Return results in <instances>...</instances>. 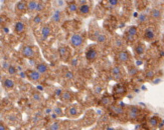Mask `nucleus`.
<instances>
[{"label":"nucleus","instance_id":"nucleus-13","mask_svg":"<svg viewBox=\"0 0 164 130\" xmlns=\"http://www.w3.org/2000/svg\"><path fill=\"white\" fill-rule=\"evenodd\" d=\"M51 32H53V30H51V27L50 25H47V24H45V25H43L41 27V38L43 40H45L50 37V36L51 35Z\"/></svg>","mask_w":164,"mask_h":130},{"label":"nucleus","instance_id":"nucleus-25","mask_svg":"<svg viewBox=\"0 0 164 130\" xmlns=\"http://www.w3.org/2000/svg\"><path fill=\"white\" fill-rule=\"evenodd\" d=\"M61 98L63 101H65V102H70V101L73 99V94H71V92L70 91H63L61 94Z\"/></svg>","mask_w":164,"mask_h":130},{"label":"nucleus","instance_id":"nucleus-43","mask_svg":"<svg viewBox=\"0 0 164 130\" xmlns=\"http://www.w3.org/2000/svg\"><path fill=\"white\" fill-rule=\"evenodd\" d=\"M4 21V17H2V16H0V23Z\"/></svg>","mask_w":164,"mask_h":130},{"label":"nucleus","instance_id":"nucleus-31","mask_svg":"<svg viewBox=\"0 0 164 130\" xmlns=\"http://www.w3.org/2000/svg\"><path fill=\"white\" fill-rule=\"evenodd\" d=\"M158 118L157 117H151V118L149 119V125H151L152 127H156L158 125Z\"/></svg>","mask_w":164,"mask_h":130},{"label":"nucleus","instance_id":"nucleus-27","mask_svg":"<svg viewBox=\"0 0 164 130\" xmlns=\"http://www.w3.org/2000/svg\"><path fill=\"white\" fill-rule=\"evenodd\" d=\"M62 128V123L59 121H54L53 123H50L47 127V130H61Z\"/></svg>","mask_w":164,"mask_h":130},{"label":"nucleus","instance_id":"nucleus-6","mask_svg":"<svg viewBox=\"0 0 164 130\" xmlns=\"http://www.w3.org/2000/svg\"><path fill=\"white\" fill-rule=\"evenodd\" d=\"M82 110L78 105H71L70 107L67 108L66 111V115L70 118H78V117L81 115Z\"/></svg>","mask_w":164,"mask_h":130},{"label":"nucleus","instance_id":"nucleus-38","mask_svg":"<svg viewBox=\"0 0 164 130\" xmlns=\"http://www.w3.org/2000/svg\"><path fill=\"white\" fill-rule=\"evenodd\" d=\"M115 44L116 46H117L118 48H122V45H123V41L120 38H117L115 40Z\"/></svg>","mask_w":164,"mask_h":130},{"label":"nucleus","instance_id":"nucleus-28","mask_svg":"<svg viewBox=\"0 0 164 130\" xmlns=\"http://www.w3.org/2000/svg\"><path fill=\"white\" fill-rule=\"evenodd\" d=\"M54 5L55 9H63L66 7V1L65 0H54Z\"/></svg>","mask_w":164,"mask_h":130},{"label":"nucleus","instance_id":"nucleus-10","mask_svg":"<svg viewBox=\"0 0 164 130\" xmlns=\"http://www.w3.org/2000/svg\"><path fill=\"white\" fill-rule=\"evenodd\" d=\"M99 56V52L97 47L95 46H90L86 51V58L89 62H94L95 60H97Z\"/></svg>","mask_w":164,"mask_h":130},{"label":"nucleus","instance_id":"nucleus-3","mask_svg":"<svg viewBox=\"0 0 164 130\" xmlns=\"http://www.w3.org/2000/svg\"><path fill=\"white\" fill-rule=\"evenodd\" d=\"M116 59L117 61L121 64H127L131 61V54L129 51H127L125 49H121L120 51H118V53L116 54Z\"/></svg>","mask_w":164,"mask_h":130},{"label":"nucleus","instance_id":"nucleus-22","mask_svg":"<svg viewBox=\"0 0 164 130\" xmlns=\"http://www.w3.org/2000/svg\"><path fill=\"white\" fill-rule=\"evenodd\" d=\"M78 12L81 15H89L91 12V6L89 4H85V5H80Z\"/></svg>","mask_w":164,"mask_h":130},{"label":"nucleus","instance_id":"nucleus-35","mask_svg":"<svg viewBox=\"0 0 164 130\" xmlns=\"http://www.w3.org/2000/svg\"><path fill=\"white\" fill-rule=\"evenodd\" d=\"M54 114H57L58 116H63V110L59 107H55L54 109Z\"/></svg>","mask_w":164,"mask_h":130},{"label":"nucleus","instance_id":"nucleus-34","mask_svg":"<svg viewBox=\"0 0 164 130\" xmlns=\"http://www.w3.org/2000/svg\"><path fill=\"white\" fill-rule=\"evenodd\" d=\"M45 3H43L42 1H38V5H37V12H41V11L45 10Z\"/></svg>","mask_w":164,"mask_h":130},{"label":"nucleus","instance_id":"nucleus-20","mask_svg":"<svg viewBox=\"0 0 164 130\" xmlns=\"http://www.w3.org/2000/svg\"><path fill=\"white\" fill-rule=\"evenodd\" d=\"M101 105L104 107H110L111 105H113V97L112 96H104L101 99Z\"/></svg>","mask_w":164,"mask_h":130},{"label":"nucleus","instance_id":"nucleus-4","mask_svg":"<svg viewBox=\"0 0 164 130\" xmlns=\"http://www.w3.org/2000/svg\"><path fill=\"white\" fill-rule=\"evenodd\" d=\"M125 37H126V41L127 42H134L136 41V39L138 37L139 34V30L137 26H130L127 29L126 33H125Z\"/></svg>","mask_w":164,"mask_h":130},{"label":"nucleus","instance_id":"nucleus-12","mask_svg":"<svg viewBox=\"0 0 164 130\" xmlns=\"http://www.w3.org/2000/svg\"><path fill=\"white\" fill-rule=\"evenodd\" d=\"M26 76L28 77V79L33 81V82H38L41 79V74L35 69H30V70L26 71Z\"/></svg>","mask_w":164,"mask_h":130},{"label":"nucleus","instance_id":"nucleus-24","mask_svg":"<svg viewBox=\"0 0 164 130\" xmlns=\"http://www.w3.org/2000/svg\"><path fill=\"white\" fill-rule=\"evenodd\" d=\"M35 70H37L41 74H45V73L49 71V66L45 63H38L37 64V67H35Z\"/></svg>","mask_w":164,"mask_h":130},{"label":"nucleus","instance_id":"nucleus-5","mask_svg":"<svg viewBox=\"0 0 164 130\" xmlns=\"http://www.w3.org/2000/svg\"><path fill=\"white\" fill-rule=\"evenodd\" d=\"M110 109V113L113 116L116 117H123V116H126V109L124 108L121 105H111L109 107Z\"/></svg>","mask_w":164,"mask_h":130},{"label":"nucleus","instance_id":"nucleus-17","mask_svg":"<svg viewBox=\"0 0 164 130\" xmlns=\"http://www.w3.org/2000/svg\"><path fill=\"white\" fill-rule=\"evenodd\" d=\"M150 17H151L152 20H154V21H160L162 18L161 11H160L159 9H157V8H153L150 12Z\"/></svg>","mask_w":164,"mask_h":130},{"label":"nucleus","instance_id":"nucleus-9","mask_svg":"<svg viewBox=\"0 0 164 130\" xmlns=\"http://www.w3.org/2000/svg\"><path fill=\"white\" fill-rule=\"evenodd\" d=\"M92 39L97 41L100 44H105L108 41L107 35L105 33H103L101 30L99 29H95L93 32V35H92Z\"/></svg>","mask_w":164,"mask_h":130},{"label":"nucleus","instance_id":"nucleus-21","mask_svg":"<svg viewBox=\"0 0 164 130\" xmlns=\"http://www.w3.org/2000/svg\"><path fill=\"white\" fill-rule=\"evenodd\" d=\"M14 31L17 34H21L25 31V24L22 21H17L14 25Z\"/></svg>","mask_w":164,"mask_h":130},{"label":"nucleus","instance_id":"nucleus-8","mask_svg":"<svg viewBox=\"0 0 164 130\" xmlns=\"http://www.w3.org/2000/svg\"><path fill=\"white\" fill-rule=\"evenodd\" d=\"M157 36V31L154 27L152 26H148L145 28V30L143 32V37L147 41H153Z\"/></svg>","mask_w":164,"mask_h":130},{"label":"nucleus","instance_id":"nucleus-33","mask_svg":"<svg viewBox=\"0 0 164 130\" xmlns=\"http://www.w3.org/2000/svg\"><path fill=\"white\" fill-rule=\"evenodd\" d=\"M138 21L140 23H145L146 21H148V18H147V15L146 14H141L139 16V18H138Z\"/></svg>","mask_w":164,"mask_h":130},{"label":"nucleus","instance_id":"nucleus-36","mask_svg":"<svg viewBox=\"0 0 164 130\" xmlns=\"http://www.w3.org/2000/svg\"><path fill=\"white\" fill-rule=\"evenodd\" d=\"M108 3H109V5L111 7H116L118 5L119 0H108Z\"/></svg>","mask_w":164,"mask_h":130},{"label":"nucleus","instance_id":"nucleus-44","mask_svg":"<svg viewBox=\"0 0 164 130\" xmlns=\"http://www.w3.org/2000/svg\"><path fill=\"white\" fill-rule=\"evenodd\" d=\"M163 45H164V37H163Z\"/></svg>","mask_w":164,"mask_h":130},{"label":"nucleus","instance_id":"nucleus-18","mask_svg":"<svg viewBox=\"0 0 164 130\" xmlns=\"http://www.w3.org/2000/svg\"><path fill=\"white\" fill-rule=\"evenodd\" d=\"M126 87L124 86V85L122 84H118V85H116V87L114 88V93H115V95L116 96H124L126 94Z\"/></svg>","mask_w":164,"mask_h":130},{"label":"nucleus","instance_id":"nucleus-23","mask_svg":"<svg viewBox=\"0 0 164 130\" xmlns=\"http://www.w3.org/2000/svg\"><path fill=\"white\" fill-rule=\"evenodd\" d=\"M37 5H38V1H37V0H29V1L27 2V11L28 12L37 11Z\"/></svg>","mask_w":164,"mask_h":130},{"label":"nucleus","instance_id":"nucleus-16","mask_svg":"<svg viewBox=\"0 0 164 130\" xmlns=\"http://www.w3.org/2000/svg\"><path fill=\"white\" fill-rule=\"evenodd\" d=\"M62 18H63V15H62V12L59 9H54L53 11V14H51V21L54 23H59L62 21Z\"/></svg>","mask_w":164,"mask_h":130},{"label":"nucleus","instance_id":"nucleus-11","mask_svg":"<svg viewBox=\"0 0 164 130\" xmlns=\"http://www.w3.org/2000/svg\"><path fill=\"white\" fill-rule=\"evenodd\" d=\"M21 54L23 57L25 58H28L31 59L34 57L35 55V51H34V48L32 46H29V45H25L21 48Z\"/></svg>","mask_w":164,"mask_h":130},{"label":"nucleus","instance_id":"nucleus-41","mask_svg":"<svg viewBox=\"0 0 164 130\" xmlns=\"http://www.w3.org/2000/svg\"><path fill=\"white\" fill-rule=\"evenodd\" d=\"M77 2L79 5H85V4H88V0H78Z\"/></svg>","mask_w":164,"mask_h":130},{"label":"nucleus","instance_id":"nucleus-7","mask_svg":"<svg viewBox=\"0 0 164 130\" xmlns=\"http://www.w3.org/2000/svg\"><path fill=\"white\" fill-rule=\"evenodd\" d=\"M111 76L113 79L119 81L123 79V77L125 76V72H124L123 68L120 65H116L111 69Z\"/></svg>","mask_w":164,"mask_h":130},{"label":"nucleus","instance_id":"nucleus-39","mask_svg":"<svg viewBox=\"0 0 164 130\" xmlns=\"http://www.w3.org/2000/svg\"><path fill=\"white\" fill-rule=\"evenodd\" d=\"M41 15H37V16H35V17L33 18V22L35 23V24H39V23H41Z\"/></svg>","mask_w":164,"mask_h":130},{"label":"nucleus","instance_id":"nucleus-32","mask_svg":"<svg viewBox=\"0 0 164 130\" xmlns=\"http://www.w3.org/2000/svg\"><path fill=\"white\" fill-rule=\"evenodd\" d=\"M59 55L62 56V57H65V56H67V54H69V50H67V47H61L59 48Z\"/></svg>","mask_w":164,"mask_h":130},{"label":"nucleus","instance_id":"nucleus-1","mask_svg":"<svg viewBox=\"0 0 164 130\" xmlns=\"http://www.w3.org/2000/svg\"><path fill=\"white\" fill-rule=\"evenodd\" d=\"M140 116H141V110L137 106H129L126 109V117L128 120H138Z\"/></svg>","mask_w":164,"mask_h":130},{"label":"nucleus","instance_id":"nucleus-37","mask_svg":"<svg viewBox=\"0 0 164 130\" xmlns=\"http://www.w3.org/2000/svg\"><path fill=\"white\" fill-rule=\"evenodd\" d=\"M65 77L67 79H73L74 78V73L71 71H67L65 73Z\"/></svg>","mask_w":164,"mask_h":130},{"label":"nucleus","instance_id":"nucleus-2","mask_svg":"<svg viewBox=\"0 0 164 130\" xmlns=\"http://www.w3.org/2000/svg\"><path fill=\"white\" fill-rule=\"evenodd\" d=\"M84 41H85V38H84V35L81 33H74L71 34V38H70V44L71 47L74 48H80L83 46Z\"/></svg>","mask_w":164,"mask_h":130},{"label":"nucleus","instance_id":"nucleus-19","mask_svg":"<svg viewBox=\"0 0 164 130\" xmlns=\"http://www.w3.org/2000/svg\"><path fill=\"white\" fill-rule=\"evenodd\" d=\"M2 85L5 89H7V90H11V89H13L15 87V82H14V80L11 78H5L2 81Z\"/></svg>","mask_w":164,"mask_h":130},{"label":"nucleus","instance_id":"nucleus-40","mask_svg":"<svg viewBox=\"0 0 164 130\" xmlns=\"http://www.w3.org/2000/svg\"><path fill=\"white\" fill-rule=\"evenodd\" d=\"M78 64H79V61H78L77 58H73V59L71 60V65L73 67H77Z\"/></svg>","mask_w":164,"mask_h":130},{"label":"nucleus","instance_id":"nucleus-29","mask_svg":"<svg viewBox=\"0 0 164 130\" xmlns=\"http://www.w3.org/2000/svg\"><path fill=\"white\" fill-rule=\"evenodd\" d=\"M32 100L35 101V102H41V101L42 100V96L39 92L35 91L32 93Z\"/></svg>","mask_w":164,"mask_h":130},{"label":"nucleus","instance_id":"nucleus-14","mask_svg":"<svg viewBox=\"0 0 164 130\" xmlns=\"http://www.w3.org/2000/svg\"><path fill=\"white\" fill-rule=\"evenodd\" d=\"M145 51H146V46H145V44H144V43L138 42V43L135 44L134 52H135L136 55L141 56V55H143L144 53H145Z\"/></svg>","mask_w":164,"mask_h":130},{"label":"nucleus","instance_id":"nucleus-42","mask_svg":"<svg viewBox=\"0 0 164 130\" xmlns=\"http://www.w3.org/2000/svg\"><path fill=\"white\" fill-rule=\"evenodd\" d=\"M0 130H6L5 125L3 124V123H0Z\"/></svg>","mask_w":164,"mask_h":130},{"label":"nucleus","instance_id":"nucleus-15","mask_svg":"<svg viewBox=\"0 0 164 130\" xmlns=\"http://www.w3.org/2000/svg\"><path fill=\"white\" fill-rule=\"evenodd\" d=\"M15 10H16V12L19 14L24 13V12L27 10V3L24 1V0L18 1L16 3V5H15Z\"/></svg>","mask_w":164,"mask_h":130},{"label":"nucleus","instance_id":"nucleus-30","mask_svg":"<svg viewBox=\"0 0 164 130\" xmlns=\"http://www.w3.org/2000/svg\"><path fill=\"white\" fill-rule=\"evenodd\" d=\"M7 72H8V74H10V75H15L17 73V69H16V67L14 66V65H9V67L7 68Z\"/></svg>","mask_w":164,"mask_h":130},{"label":"nucleus","instance_id":"nucleus-26","mask_svg":"<svg viewBox=\"0 0 164 130\" xmlns=\"http://www.w3.org/2000/svg\"><path fill=\"white\" fill-rule=\"evenodd\" d=\"M67 10H69L70 13H76L79 10V6L77 2H70L69 5H67Z\"/></svg>","mask_w":164,"mask_h":130}]
</instances>
